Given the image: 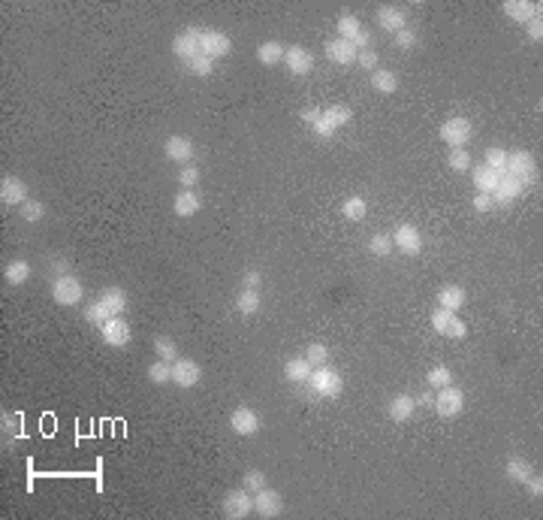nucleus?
<instances>
[{"label":"nucleus","mask_w":543,"mask_h":520,"mask_svg":"<svg viewBox=\"0 0 543 520\" xmlns=\"http://www.w3.org/2000/svg\"><path fill=\"white\" fill-rule=\"evenodd\" d=\"M437 133H441V140L450 145V149H465V143L471 140V133H474V124H471L465 115H453L444 121Z\"/></svg>","instance_id":"5"},{"label":"nucleus","mask_w":543,"mask_h":520,"mask_svg":"<svg viewBox=\"0 0 543 520\" xmlns=\"http://www.w3.org/2000/svg\"><path fill=\"white\" fill-rule=\"evenodd\" d=\"M308 387H311L314 396H320V400H335V396H341V390H344V381H341L338 372L326 363V366H317L311 372Z\"/></svg>","instance_id":"1"},{"label":"nucleus","mask_w":543,"mask_h":520,"mask_svg":"<svg viewBox=\"0 0 543 520\" xmlns=\"http://www.w3.org/2000/svg\"><path fill=\"white\" fill-rule=\"evenodd\" d=\"M350 118H353V112H350L347 106H329V109H323L320 121H317V124H314L311 130L320 136V140H332L338 127L350 124Z\"/></svg>","instance_id":"6"},{"label":"nucleus","mask_w":543,"mask_h":520,"mask_svg":"<svg viewBox=\"0 0 543 520\" xmlns=\"http://www.w3.org/2000/svg\"><path fill=\"white\" fill-rule=\"evenodd\" d=\"M3 279H6V284H24L31 279V263L28 260H22V257H15V260H10V263L3 266Z\"/></svg>","instance_id":"27"},{"label":"nucleus","mask_w":543,"mask_h":520,"mask_svg":"<svg viewBox=\"0 0 543 520\" xmlns=\"http://www.w3.org/2000/svg\"><path fill=\"white\" fill-rule=\"evenodd\" d=\"M199 28H187L185 33H178V37L172 40V51L175 58H181L185 64H190L194 58H199Z\"/></svg>","instance_id":"16"},{"label":"nucleus","mask_w":543,"mask_h":520,"mask_svg":"<svg viewBox=\"0 0 543 520\" xmlns=\"http://www.w3.org/2000/svg\"><path fill=\"white\" fill-rule=\"evenodd\" d=\"M199 209H203V197H199L194 188H181L178 194H175L172 212L178 215V218H190V215H197Z\"/></svg>","instance_id":"19"},{"label":"nucleus","mask_w":543,"mask_h":520,"mask_svg":"<svg viewBox=\"0 0 543 520\" xmlns=\"http://www.w3.org/2000/svg\"><path fill=\"white\" fill-rule=\"evenodd\" d=\"M356 46L353 42H347V40H341V37H335V40H329L326 46H323V55H326V60H332L335 67H353L356 64Z\"/></svg>","instance_id":"13"},{"label":"nucleus","mask_w":543,"mask_h":520,"mask_svg":"<svg viewBox=\"0 0 543 520\" xmlns=\"http://www.w3.org/2000/svg\"><path fill=\"white\" fill-rule=\"evenodd\" d=\"M531 472H534V466L525 460V457H516V454H513L510 460H507V466H504V475H507V478H510L513 484H525Z\"/></svg>","instance_id":"29"},{"label":"nucleus","mask_w":543,"mask_h":520,"mask_svg":"<svg viewBox=\"0 0 543 520\" xmlns=\"http://www.w3.org/2000/svg\"><path fill=\"white\" fill-rule=\"evenodd\" d=\"M371 88L378 94H392L399 91V76L392 70H371Z\"/></svg>","instance_id":"32"},{"label":"nucleus","mask_w":543,"mask_h":520,"mask_svg":"<svg viewBox=\"0 0 543 520\" xmlns=\"http://www.w3.org/2000/svg\"><path fill=\"white\" fill-rule=\"evenodd\" d=\"M163 154H166V161H172V163H187V161H194L197 145L190 136L172 133V136H166V143H163Z\"/></svg>","instance_id":"10"},{"label":"nucleus","mask_w":543,"mask_h":520,"mask_svg":"<svg viewBox=\"0 0 543 520\" xmlns=\"http://www.w3.org/2000/svg\"><path fill=\"white\" fill-rule=\"evenodd\" d=\"M284 511V496L272 487H262L260 493H253V514L260 517H278Z\"/></svg>","instance_id":"14"},{"label":"nucleus","mask_w":543,"mask_h":520,"mask_svg":"<svg viewBox=\"0 0 543 520\" xmlns=\"http://www.w3.org/2000/svg\"><path fill=\"white\" fill-rule=\"evenodd\" d=\"M100 300L112 309V315H124V309H127V293L121 291V288H106V291L100 293Z\"/></svg>","instance_id":"37"},{"label":"nucleus","mask_w":543,"mask_h":520,"mask_svg":"<svg viewBox=\"0 0 543 520\" xmlns=\"http://www.w3.org/2000/svg\"><path fill=\"white\" fill-rule=\"evenodd\" d=\"M426 384L432 387V390H441V387H446V384H453V372H450V366H432L428 369V375H426Z\"/></svg>","instance_id":"38"},{"label":"nucleus","mask_w":543,"mask_h":520,"mask_svg":"<svg viewBox=\"0 0 543 520\" xmlns=\"http://www.w3.org/2000/svg\"><path fill=\"white\" fill-rule=\"evenodd\" d=\"M387 414H390V421H392V423H408V421L417 414V400H414V396H408V393L392 396Z\"/></svg>","instance_id":"21"},{"label":"nucleus","mask_w":543,"mask_h":520,"mask_svg":"<svg viewBox=\"0 0 543 520\" xmlns=\"http://www.w3.org/2000/svg\"><path fill=\"white\" fill-rule=\"evenodd\" d=\"M203 381V366L190 357H178L172 363V384L181 387V390H190Z\"/></svg>","instance_id":"7"},{"label":"nucleus","mask_w":543,"mask_h":520,"mask_svg":"<svg viewBox=\"0 0 543 520\" xmlns=\"http://www.w3.org/2000/svg\"><path fill=\"white\" fill-rule=\"evenodd\" d=\"M305 357H308V363H311L314 369H317V366H326V363H329V348H326L323 342H311L308 348H305Z\"/></svg>","instance_id":"40"},{"label":"nucleus","mask_w":543,"mask_h":520,"mask_svg":"<svg viewBox=\"0 0 543 520\" xmlns=\"http://www.w3.org/2000/svg\"><path fill=\"white\" fill-rule=\"evenodd\" d=\"M525 487H528V493H531V496L534 499H540L543 496V478H540V475H528V481H525Z\"/></svg>","instance_id":"53"},{"label":"nucleus","mask_w":543,"mask_h":520,"mask_svg":"<svg viewBox=\"0 0 543 520\" xmlns=\"http://www.w3.org/2000/svg\"><path fill=\"white\" fill-rule=\"evenodd\" d=\"M492 194H480V190H477V194H474V209L477 212H492Z\"/></svg>","instance_id":"54"},{"label":"nucleus","mask_w":543,"mask_h":520,"mask_svg":"<svg viewBox=\"0 0 543 520\" xmlns=\"http://www.w3.org/2000/svg\"><path fill=\"white\" fill-rule=\"evenodd\" d=\"M22 221H28V224H37V221H42L46 218V203H40V200H28L22 206Z\"/></svg>","instance_id":"43"},{"label":"nucleus","mask_w":543,"mask_h":520,"mask_svg":"<svg viewBox=\"0 0 543 520\" xmlns=\"http://www.w3.org/2000/svg\"><path fill=\"white\" fill-rule=\"evenodd\" d=\"M187 70L194 73V76H199V79H208V76L215 73V60L206 58V55H199V58H194V60L187 64Z\"/></svg>","instance_id":"45"},{"label":"nucleus","mask_w":543,"mask_h":520,"mask_svg":"<svg viewBox=\"0 0 543 520\" xmlns=\"http://www.w3.org/2000/svg\"><path fill=\"white\" fill-rule=\"evenodd\" d=\"M378 24L387 33H392V37H396L399 31L408 28V13L401 10V6H381V10H378Z\"/></svg>","instance_id":"20"},{"label":"nucleus","mask_w":543,"mask_h":520,"mask_svg":"<svg viewBox=\"0 0 543 520\" xmlns=\"http://www.w3.org/2000/svg\"><path fill=\"white\" fill-rule=\"evenodd\" d=\"M501 10L507 19H513L516 24H525L528 19H534V15H540V3H531V0H507Z\"/></svg>","instance_id":"22"},{"label":"nucleus","mask_w":543,"mask_h":520,"mask_svg":"<svg viewBox=\"0 0 543 520\" xmlns=\"http://www.w3.org/2000/svg\"><path fill=\"white\" fill-rule=\"evenodd\" d=\"M262 306V297H260V291H251V288H242L239 291V297H235V309H239V315L244 318H251V315H257Z\"/></svg>","instance_id":"28"},{"label":"nucleus","mask_w":543,"mask_h":520,"mask_svg":"<svg viewBox=\"0 0 543 520\" xmlns=\"http://www.w3.org/2000/svg\"><path fill=\"white\" fill-rule=\"evenodd\" d=\"M378 60H381V58H378V51H374V46L356 51V64L365 67V70H378Z\"/></svg>","instance_id":"48"},{"label":"nucleus","mask_w":543,"mask_h":520,"mask_svg":"<svg viewBox=\"0 0 543 520\" xmlns=\"http://www.w3.org/2000/svg\"><path fill=\"white\" fill-rule=\"evenodd\" d=\"M507 176H513L519 185H531L537 179V163H534V154L528 149H516L507 152Z\"/></svg>","instance_id":"2"},{"label":"nucleus","mask_w":543,"mask_h":520,"mask_svg":"<svg viewBox=\"0 0 543 520\" xmlns=\"http://www.w3.org/2000/svg\"><path fill=\"white\" fill-rule=\"evenodd\" d=\"M453 318H456V311H446V309L437 306V309L432 311V327H435V333L446 336V330H450V324H453Z\"/></svg>","instance_id":"44"},{"label":"nucleus","mask_w":543,"mask_h":520,"mask_svg":"<svg viewBox=\"0 0 543 520\" xmlns=\"http://www.w3.org/2000/svg\"><path fill=\"white\" fill-rule=\"evenodd\" d=\"M465 336H468V327H465V320L456 315L453 324H450V330H446V339H465Z\"/></svg>","instance_id":"51"},{"label":"nucleus","mask_w":543,"mask_h":520,"mask_svg":"<svg viewBox=\"0 0 543 520\" xmlns=\"http://www.w3.org/2000/svg\"><path fill=\"white\" fill-rule=\"evenodd\" d=\"M446 163H450L453 172H468L471 170V154H468V149H450V154H446Z\"/></svg>","instance_id":"41"},{"label":"nucleus","mask_w":543,"mask_h":520,"mask_svg":"<svg viewBox=\"0 0 543 520\" xmlns=\"http://www.w3.org/2000/svg\"><path fill=\"white\" fill-rule=\"evenodd\" d=\"M260 284H262V275H260V270H248V273L242 275V288L260 291Z\"/></svg>","instance_id":"52"},{"label":"nucleus","mask_w":543,"mask_h":520,"mask_svg":"<svg viewBox=\"0 0 543 520\" xmlns=\"http://www.w3.org/2000/svg\"><path fill=\"white\" fill-rule=\"evenodd\" d=\"M320 115H323V109H317V106H308V109H302V112H299V118H302L308 127H314V124H317V121H320Z\"/></svg>","instance_id":"55"},{"label":"nucleus","mask_w":543,"mask_h":520,"mask_svg":"<svg viewBox=\"0 0 543 520\" xmlns=\"http://www.w3.org/2000/svg\"><path fill=\"white\" fill-rule=\"evenodd\" d=\"M369 251L374 257H390L392 254V233H374L369 239Z\"/></svg>","instance_id":"39"},{"label":"nucleus","mask_w":543,"mask_h":520,"mask_svg":"<svg viewBox=\"0 0 543 520\" xmlns=\"http://www.w3.org/2000/svg\"><path fill=\"white\" fill-rule=\"evenodd\" d=\"M284 64L290 76H308L314 70V55L305 46H290L284 51Z\"/></svg>","instance_id":"18"},{"label":"nucleus","mask_w":543,"mask_h":520,"mask_svg":"<svg viewBox=\"0 0 543 520\" xmlns=\"http://www.w3.org/2000/svg\"><path fill=\"white\" fill-rule=\"evenodd\" d=\"M82 297H85V288H82V282H78L73 273L58 275V279L51 282V300H55L58 306H64V309L78 306Z\"/></svg>","instance_id":"4"},{"label":"nucleus","mask_w":543,"mask_h":520,"mask_svg":"<svg viewBox=\"0 0 543 520\" xmlns=\"http://www.w3.org/2000/svg\"><path fill=\"white\" fill-rule=\"evenodd\" d=\"M224 514L233 517V520H242L253 514V493L248 487H235L224 496Z\"/></svg>","instance_id":"8"},{"label":"nucleus","mask_w":543,"mask_h":520,"mask_svg":"<svg viewBox=\"0 0 543 520\" xmlns=\"http://www.w3.org/2000/svg\"><path fill=\"white\" fill-rule=\"evenodd\" d=\"M148 381L151 384H172V363H166V360H154L151 366H148Z\"/></svg>","instance_id":"35"},{"label":"nucleus","mask_w":543,"mask_h":520,"mask_svg":"<svg viewBox=\"0 0 543 520\" xmlns=\"http://www.w3.org/2000/svg\"><path fill=\"white\" fill-rule=\"evenodd\" d=\"M525 37L531 42H543V19L540 15H534V19L525 22Z\"/></svg>","instance_id":"49"},{"label":"nucleus","mask_w":543,"mask_h":520,"mask_svg":"<svg viewBox=\"0 0 543 520\" xmlns=\"http://www.w3.org/2000/svg\"><path fill=\"white\" fill-rule=\"evenodd\" d=\"M417 405H435V390L428 387L426 393H419V400H417Z\"/></svg>","instance_id":"56"},{"label":"nucleus","mask_w":543,"mask_h":520,"mask_svg":"<svg viewBox=\"0 0 543 520\" xmlns=\"http://www.w3.org/2000/svg\"><path fill=\"white\" fill-rule=\"evenodd\" d=\"M392 40H396V46H399L401 51H410V49H417V33L410 31V28L399 31V33H396V37H392Z\"/></svg>","instance_id":"50"},{"label":"nucleus","mask_w":543,"mask_h":520,"mask_svg":"<svg viewBox=\"0 0 543 520\" xmlns=\"http://www.w3.org/2000/svg\"><path fill=\"white\" fill-rule=\"evenodd\" d=\"M0 203L3 206H22L28 203V185L19 176H3L0 179Z\"/></svg>","instance_id":"15"},{"label":"nucleus","mask_w":543,"mask_h":520,"mask_svg":"<svg viewBox=\"0 0 543 520\" xmlns=\"http://www.w3.org/2000/svg\"><path fill=\"white\" fill-rule=\"evenodd\" d=\"M284 46L278 40H269V42H260L257 46V60L262 67H275V64H281L284 60Z\"/></svg>","instance_id":"26"},{"label":"nucleus","mask_w":543,"mask_h":520,"mask_svg":"<svg viewBox=\"0 0 543 520\" xmlns=\"http://www.w3.org/2000/svg\"><path fill=\"white\" fill-rule=\"evenodd\" d=\"M432 409L437 412V418H459V414L465 412V390L456 384H446L441 390H435Z\"/></svg>","instance_id":"3"},{"label":"nucleus","mask_w":543,"mask_h":520,"mask_svg":"<svg viewBox=\"0 0 543 520\" xmlns=\"http://www.w3.org/2000/svg\"><path fill=\"white\" fill-rule=\"evenodd\" d=\"M242 487H248L251 493H260L262 487H269L266 475H262L260 469H248V472H244V478H242Z\"/></svg>","instance_id":"46"},{"label":"nucleus","mask_w":543,"mask_h":520,"mask_svg":"<svg viewBox=\"0 0 543 520\" xmlns=\"http://www.w3.org/2000/svg\"><path fill=\"white\" fill-rule=\"evenodd\" d=\"M392 248H399L401 254L414 257L423 251V236H419V230L414 224H399L396 233H392Z\"/></svg>","instance_id":"11"},{"label":"nucleus","mask_w":543,"mask_h":520,"mask_svg":"<svg viewBox=\"0 0 543 520\" xmlns=\"http://www.w3.org/2000/svg\"><path fill=\"white\" fill-rule=\"evenodd\" d=\"M100 336H103V342H106L109 348H124L133 333H130V324L124 320V315H115V318H109L106 324L100 327Z\"/></svg>","instance_id":"12"},{"label":"nucleus","mask_w":543,"mask_h":520,"mask_svg":"<svg viewBox=\"0 0 543 520\" xmlns=\"http://www.w3.org/2000/svg\"><path fill=\"white\" fill-rule=\"evenodd\" d=\"M465 302H468V293H465V288H459V284H446V288H441V293H437V306L446 311H459Z\"/></svg>","instance_id":"24"},{"label":"nucleus","mask_w":543,"mask_h":520,"mask_svg":"<svg viewBox=\"0 0 543 520\" xmlns=\"http://www.w3.org/2000/svg\"><path fill=\"white\" fill-rule=\"evenodd\" d=\"M178 185L181 188H197L199 185V167H194V163H185V167L178 170Z\"/></svg>","instance_id":"47"},{"label":"nucleus","mask_w":543,"mask_h":520,"mask_svg":"<svg viewBox=\"0 0 543 520\" xmlns=\"http://www.w3.org/2000/svg\"><path fill=\"white\" fill-rule=\"evenodd\" d=\"M109 318H115V315H112V309H109L103 300H94L91 306L85 309V320H87V324H97V327H103Z\"/></svg>","instance_id":"34"},{"label":"nucleus","mask_w":543,"mask_h":520,"mask_svg":"<svg viewBox=\"0 0 543 520\" xmlns=\"http://www.w3.org/2000/svg\"><path fill=\"white\" fill-rule=\"evenodd\" d=\"M522 190H525V188L519 185V181H516L513 176H507V172H504V176L498 179V188L492 190V203H513L516 197L522 194Z\"/></svg>","instance_id":"25"},{"label":"nucleus","mask_w":543,"mask_h":520,"mask_svg":"<svg viewBox=\"0 0 543 520\" xmlns=\"http://www.w3.org/2000/svg\"><path fill=\"white\" fill-rule=\"evenodd\" d=\"M335 28H338V37H341V40H347V42H356V40H359V33L365 31V28H362V22H359L356 15H350V13L338 15Z\"/></svg>","instance_id":"30"},{"label":"nucleus","mask_w":543,"mask_h":520,"mask_svg":"<svg viewBox=\"0 0 543 520\" xmlns=\"http://www.w3.org/2000/svg\"><path fill=\"white\" fill-rule=\"evenodd\" d=\"M230 427L235 436H257L260 432V414L248 409V405H239L233 414H230Z\"/></svg>","instance_id":"17"},{"label":"nucleus","mask_w":543,"mask_h":520,"mask_svg":"<svg viewBox=\"0 0 543 520\" xmlns=\"http://www.w3.org/2000/svg\"><path fill=\"white\" fill-rule=\"evenodd\" d=\"M233 51V40L226 37V33L221 31H203L199 33V55H206V58H226Z\"/></svg>","instance_id":"9"},{"label":"nucleus","mask_w":543,"mask_h":520,"mask_svg":"<svg viewBox=\"0 0 543 520\" xmlns=\"http://www.w3.org/2000/svg\"><path fill=\"white\" fill-rule=\"evenodd\" d=\"M365 212H369V203H365L362 197H347V200L341 203V218L344 221H362Z\"/></svg>","instance_id":"33"},{"label":"nucleus","mask_w":543,"mask_h":520,"mask_svg":"<svg viewBox=\"0 0 543 520\" xmlns=\"http://www.w3.org/2000/svg\"><path fill=\"white\" fill-rule=\"evenodd\" d=\"M154 354L160 360H166V363H175V360H178V345H175L172 336H157V339H154Z\"/></svg>","instance_id":"36"},{"label":"nucleus","mask_w":543,"mask_h":520,"mask_svg":"<svg viewBox=\"0 0 543 520\" xmlns=\"http://www.w3.org/2000/svg\"><path fill=\"white\" fill-rule=\"evenodd\" d=\"M498 172L492 167H486V163H480V167H474V188L480 190V194H492V190L498 188Z\"/></svg>","instance_id":"31"},{"label":"nucleus","mask_w":543,"mask_h":520,"mask_svg":"<svg viewBox=\"0 0 543 520\" xmlns=\"http://www.w3.org/2000/svg\"><path fill=\"white\" fill-rule=\"evenodd\" d=\"M311 372H314V366L308 363V357H290L284 363V378L287 381H293V384H308V378H311Z\"/></svg>","instance_id":"23"},{"label":"nucleus","mask_w":543,"mask_h":520,"mask_svg":"<svg viewBox=\"0 0 543 520\" xmlns=\"http://www.w3.org/2000/svg\"><path fill=\"white\" fill-rule=\"evenodd\" d=\"M486 167H492L498 176H504L507 172V149H498V145L486 149Z\"/></svg>","instance_id":"42"}]
</instances>
